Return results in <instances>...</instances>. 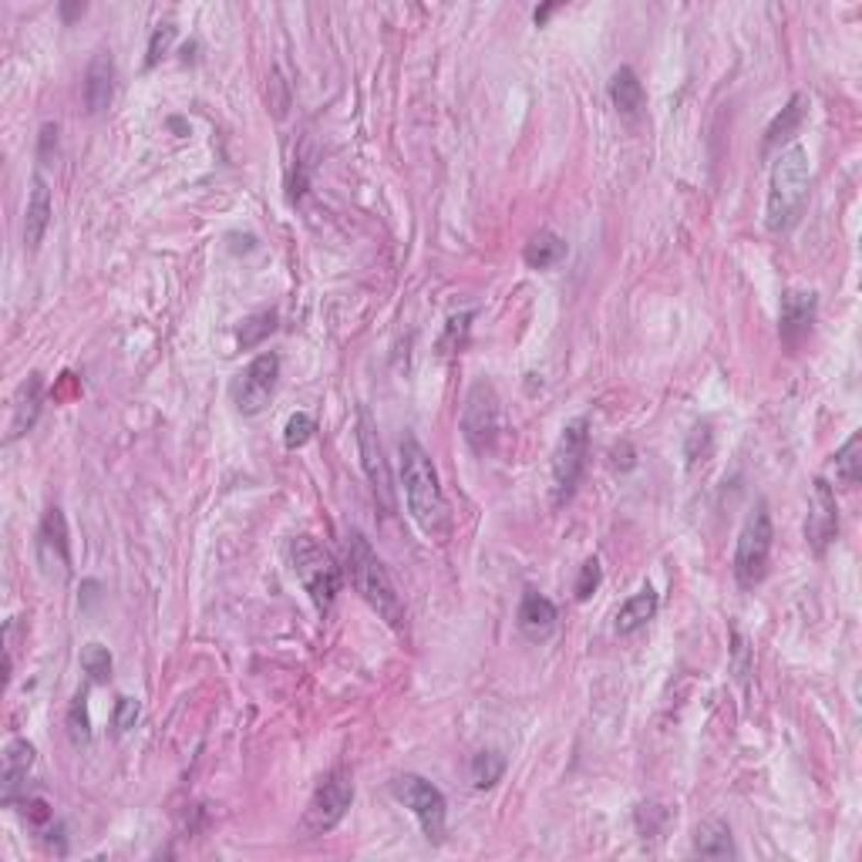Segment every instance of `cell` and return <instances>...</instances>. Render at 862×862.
Here are the masks:
<instances>
[{
	"label": "cell",
	"mask_w": 862,
	"mask_h": 862,
	"mask_svg": "<svg viewBox=\"0 0 862 862\" xmlns=\"http://www.w3.org/2000/svg\"><path fill=\"white\" fill-rule=\"evenodd\" d=\"M313 431H317V421L307 411H297V415H290V421L284 428V445L287 449H303L313 439Z\"/></svg>",
	"instance_id": "30"
},
{
	"label": "cell",
	"mask_w": 862,
	"mask_h": 862,
	"mask_svg": "<svg viewBox=\"0 0 862 862\" xmlns=\"http://www.w3.org/2000/svg\"><path fill=\"white\" fill-rule=\"evenodd\" d=\"M85 11H88V4H81V0H78V4H62V18H65V21H75V18H81Z\"/></svg>",
	"instance_id": "37"
},
{
	"label": "cell",
	"mask_w": 862,
	"mask_h": 862,
	"mask_svg": "<svg viewBox=\"0 0 862 862\" xmlns=\"http://www.w3.org/2000/svg\"><path fill=\"white\" fill-rule=\"evenodd\" d=\"M600 579H604L600 563H597V560H586V563L579 566V579H576V600H589L593 593H597Z\"/></svg>",
	"instance_id": "32"
},
{
	"label": "cell",
	"mask_w": 862,
	"mask_h": 862,
	"mask_svg": "<svg viewBox=\"0 0 862 862\" xmlns=\"http://www.w3.org/2000/svg\"><path fill=\"white\" fill-rule=\"evenodd\" d=\"M135 721H139V700L135 697H119V705H115V731L122 734V731H129V728H135Z\"/></svg>",
	"instance_id": "33"
},
{
	"label": "cell",
	"mask_w": 862,
	"mask_h": 862,
	"mask_svg": "<svg viewBox=\"0 0 862 862\" xmlns=\"http://www.w3.org/2000/svg\"><path fill=\"white\" fill-rule=\"evenodd\" d=\"M819 313V297L813 290H788L782 297V313H778V338L785 347H802V341L813 334Z\"/></svg>",
	"instance_id": "13"
},
{
	"label": "cell",
	"mask_w": 862,
	"mask_h": 862,
	"mask_svg": "<svg viewBox=\"0 0 862 862\" xmlns=\"http://www.w3.org/2000/svg\"><path fill=\"white\" fill-rule=\"evenodd\" d=\"M813 192V166L802 145H788L778 152L772 179H769V206H765V226L772 233H788L808 206Z\"/></svg>",
	"instance_id": "2"
},
{
	"label": "cell",
	"mask_w": 862,
	"mask_h": 862,
	"mask_svg": "<svg viewBox=\"0 0 862 862\" xmlns=\"http://www.w3.org/2000/svg\"><path fill=\"white\" fill-rule=\"evenodd\" d=\"M832 468H836V478L846 485V489H855V485L862 482V435L859 431L836 452Z\"/></svg>",
	"instance_id": "25"
},
{
	"label": "cell",
	"mask_w": 862,
	"mask_h": 862,
	"mask_svg": "<svg viewBox=\"0 0 862 862\" xmlns=\"http://www.w3.org/2000/svg\"><path fill=\"white\" fill-rule=\"evenodd\" d=\"M502 435V401L499 391L478 377L468 388L465 405H462V439L475 455H489Z\"/></svg>",
	"instance_id": "5"
},
{
	"label": "cell",
	"mask_w": 862,
	"mask_h": 862,
	"mask_svg": "<svg viewBox=\"0 0 862 862\" xmlns=\"http://www.w3.org/2000/svg\"><path fill=\"white\" fill-rule=\"evenodd\" d=\"M280 382V357L274 351H263L259 357H253L236 377H233V405L240 415L253 418L259 415L269 398L277 391Z\"/></svg>",
	"instance_id": "10"
},
{
	"label": "cell",
	"mask_w": 862,
	"mask_h": 862,
	"mask_svg": "<svg viewBox=\"0 0 862 862\" xmlns=\"http://www.w3.org/2000/svg\"><path fill=\"white\" fill-rule=\"evenodd\" d=\"M81 667L95 684H104L112 677V654H108V646H101V643L81 646Z\"/></svg>",
	"instance_id": "28"
},
{
	"label": "cell",
	"mask_w": 862,
	"mask_h": 862,
	"mask_svg": "<svg viewBox=\"0 0 862 862\" xmlns=\"http://www.w3.org/2000/svg\"><path fill=\"white\" fill-rule=\"evenodd\" d=\"M112 95H115V62L108 51H98L88 71H85V104L88 112L98 115L104 112L108 104H112Z\"/></svg>",
	"instance_id": "17"
},
{
	"label": "cell",
	"mask_w": 862,
	"mask_h": 862,
	"mask_svg": "<svg viewBox=\"0 0 862 862\" xmlns=\"http://www.w3.org/2000/svg\"><path fill=\"white\" fill-rule=\"evenodd\" d=\"M744 657H748V646H744V640L734 633V674H738L741 681L748 677V661H744Z\"/></svg>",
	"instance_id": "36"
},
{
	"label": "cell",
	"mask_w": 862,
	"mask_h": 862,
	"mask_svg": "<svg viewBox=\"0 0 862 862\" xmlns=\"http://www.w3.org/2000/svg\"><path fill=\"white\" fill-rule=\"evenodd\" d=\"M556 620H560V614H556V604L550 600V597H543V593L539 589H526L522 593V600H519V614H516V623H519V630H522V637L526 640H532V643H539V640H546V637H553V630H556Z\"/></svg>",
	"instance_id": "15"
},
{
	"label": "cell",
	"mask_w": 862,
	"mask_h": 862,
	"mask_svg": "<svg viewBox=\"0 0 862 862\" xmlns=\"http://www.w3.org/2000/svg\"><path fill=\"white\" fill-rule=\"evenodd\" d=\"M54 148H58V125L44 122V125H41V135H37V155H41V158H51Z\"/></svg>",
	"instance_id": "34"
},
{
	"label": "cell",
	"mask_w": 862,
	"mask_h": 862,
	"mask_svg": "<svg viewBox=\"0 0 862 862\" xmlns=\"http://www.w3.org/2000/svg\"><path fill=\"white\" fill-rule=\"evenodd\" d=\"M610 101H614L617 112H620L623 119H630V122L643 115L646 91H643V85H640V78H637L633 68L623 65V68L614 71V78H610Z\"/></svg>",
	"instance_id": "21"
},
{
	"label": "cell",
	"mask_w": 862,
	"mask_h": 862,
	"mask_svg": "<svg viewBox=\"0 0 862 862\" xmlns=\"http://www.w3.org/2000/svg\"><path fill=\"white\" fill-rule=\"evenodd\" d=\"M344 566H347L354 589L377 610V617H382L388 627L401 630L405 627V604L395 589V579L385 570V563L377 560V553L371 550L364 532H357V529H351L344 535Z\"/></svg>",
	"instance_id": "3"
},
{
	"label": "cell",
	"mask_w": 862,
	"mask_h": 862,
	"mask_svg": "<svg viewBox=\"0 0 862 862\" xmlns=\"http://www.w3.org/2000/svg\"><path fill=\"white\" fill-rule=\"evenodd\" d=\"M401 485H405V502L411 519L421 526L424 535L431 539H445L452 532V512H449V499L442 493L439 482V468L431 462V455L424 452V445L415 435H405L401 445Z\"/></svg>",
	"instance_id": "1"
},
{
	"label": "cell",
	"mask_w": 862,
	"mask_h": 862,
	"mask_svg": "<svg viewBox=\"0 0 862 862\" xmlns=\"http://www.w3.org/2000/svg\"><path fill=\"white\" fill-rule=\"evenodd\" d=\"M354 802V778L347 769H334L320 778V785L313 788L307 813H303V829L310 836H323L341 826V819L347 816V808Z\"/></svg>",
	"instance_id": "8"
},
{
	"label": "cell",
	"mask_w": 862,
	"mask_h": 862,
	"mask_svg": "<svg viewBox=\"0 0 862 862\" xmlns=\"http://www.w3.org/2000/svg\"><path fill=\"white\" fill-rule=\"evenodd\" d=\"M37 566L47 579H68L71 573V539L62 506H51L37 529Z\"/></svg>",
	"instance_id": "11"
},
{
	"label": "cell",
	"mask_w": 862,
	"mask_h": 862,
	"mask_svg": "<svg viewBox=\"0 0 862 862\" xmlns=\"http://www.w3.org/2000/svg\"><path fill=\"white\" fill-rule=\"evenodd\" d=\"M290 563H294L300 586L307 589V597L313 600V607L331 610L341 593V583H344V573H341L334 553L313 535H297L290 543Z\"/></svg>",
	"instance_id": "4"
},
{
	"label": "cell",
	"mask_w": 862,
	"mask_h": 862,
	"mask_svg": "<svg viewBox=\"0 0 862 862\" xmlns=\"http://www.w3.org/2000/svg\"><path fill=\"white\" fill-rule=\"evenodd\" d=\"M694 852H697V855H705V859H728V855H738L728 822H721V819L700 822L697 832H694Z\"/></svg>",
	"instance_id": "22"
},
{
	"label": "cell",
	"mask_w": 862,
	"mask_h": 862,
	"mask_svg": "<svg viewBox=\"0 0 862 862\" xmlns=\"http://www.w3.org/2000/svg\"><path fill=\"white\" fill-rule=\"evenodd\" d=\"M68 734L75 744H88L91 741V721H88V697L75 694L71 708H68Z\"/></svg>",
	"instance_id": "29"
},
{
	"label": "cell",
	"mask_w": 862,
	"mask_h": 862,
	"mask_svg": "<svg viewBox=\"0 0 862 862\" xmlns=\"http://www.w3.org/2000/svg\"><path fill=\"white\" fill-rule=\"evenodd\" d=\"M41 405H44V377L34 371L27 374L21 388L14 391V401H11V424H8V442H18L21 435L37 424L41 418Z\"/></svg>",
	"instance_id": "16"
},
{
	"label": "cell",
	"mask_w": 862,
	"mask_h": 862,
	"mask_svg": "<svg viewBox=\"0 0 862 862\" xmlns=\"http://www.w3.org/2000/svg\"><path fill=\"white\" fill-rule=\"evenodd\" d=\"M357 449H361V462H364V472L371 478V489L374 496L382 499L385 512H395V489H391V472H388V462H385V449H382V439H377V428L371 421V411L361 408L357 411Z\"/></svg>",
	"instance_id": "12"
},
{
	"label": "cell",
	"mask_w": 862,
	"mask_h": 862,
	"mask_svg": "<svg viewBox=\"0 0 862 862\" xmlns=\"http://www.w3.org/2000/svg\"><path fill=\"white\" fill-rule=\"evenodd\" d=\"M563 256H566V240L556 236L553 230H539V233L526 243V250H522V259H526V266H532V269H550V266H556Z\"/></svg>",
	"instance_id": "24"
},
{
	"label": "cell",
	"mask_w": 862,
	"mask_h": 862,
	"mask_svg": "<svg viewBox=\"0 0 862 862\" xmlns=\"http://www.w3.org/2000/svg\"><path fill=\"white\" fill-rule=\"evenodd\" d=\"M553 11H556V4H546V8H535V11H532V21H535V24H546V18H550Z\"/></svg>",
	"instance_id": "38"
},
{
	"label": "cell",
	"mask_w": 862,
	"mask_h": 862,
	"mask_svg": "<svg viewBox=\"0 0 862 862\" xmlns=\"http://www.w3.org/2000/svg\"><path fill=\"white\" fill-rule=\"evenodd\" d=\"M277 331V310H259V313H250L243 323H240V331H236V344L243 347V351H250V347H256V344H263L269 334Z\"/></svg>",
	"instance_id": "26"
},
{
	"label": "cell",
	"mask_w": 862,
	"mask_h": 862,
	"mask_svg": "<svg viewBox=\"0 0 862 862\" xmlns=\"http://www.w3.org/2000/svg\"><path fill=\"white\" fill-rule=\"evenodd\" d=\"M772 539H775V529H772L769 506L759 502L748 512V519L738 532V550H734V576L744 589L765 579L769 560H772Z\"/></svg>",
	"instance_id": "6"
},
{
	"label": "cell",
	"mask_w": 862,
	"mask_h": 862,
	"mask_svg": "<svg viewBox=\"0 0 862 862\" xmlns=\"http://www.w3.org/2000/svg\"><path fill=\"white\" fill-rule=\"evenodd\" d=\"M586 455H589V421L573 418L553 452V506H566L576 496V485L586 472Z\"/></svg>",
	"instance_id": "7"
},
{
	"label": "cell",
	"mask_w": 862,
	"mask_h": 862,
	"mask_svg": "<svg viewBox=\"0 0 862 862\" xmlns=\"http://www.w3.org/2000/svg\"><path fill=\"white\" fill-rule=\"evenodd\" d=\"M51 216H54V206H51V189L44 183V176H34L31 183V196H27V209H24V246L27 250H37L47 226H51Z\"/></svg>",
	"instance_id": "19"
},
{
	"label": "cell",
	"mask_w": 862,
	"mask_h": 862,
	"mask_svg": "<svg viewBox=\"0 0 862 862\" xmlns=\"http://www.w3.org/2000/svg\"><path fill=\"white\" fill-rule=\"evenodd\" d=\"M391 792L401 805L411 808V816L418 819L421 832L428 842H442L445 839V816H449V802L442 788H435L421 775H398L391 782Z\"/></svg>",
	"instance_id": "9"
},
{
	"label": "cell",
	"mask_w": 862,
	"mask_h": 862,
	"mask_svg": "<svg viewBox=\"0 0 862 862\" xmlns=\"http://www.w3.org/2000/svg\"><path fill=\"white\" fill-rule=\"evenodd\" d=\"M502 775H506V759L499 751H478L468 765V778L475 788H493Z\"/></svg>",
	"instance_id": "27"
},
{
	"label": "cell",
	"mask_w": 862,
	"mask_h": 862,
	"mask_svg": "<svg viewBox=\"0 0 862 862\" xmlns=\"http://www.w3.org/2000/svg\"><path fill=\"white\" fill-rule=\"evenodd\" d=\"M657 610H661V597L654 593V586H640L633 597L617 610V633L620 637H630V633H637V630H643L646 623H651L654 617H657Z\"/></svg>",
	"instance_id": "20"
},
{
	"label": "cell",
	"mask_w": 862,
	"mask_h": 862,
	"mask_svg": "<svg viewBox=\"0 0 862 862\" xmlns=\"http://www.w3.org/2000/svg\"><path fill=\"white\" fill-rule=\"evenodd\" d=\"M37 751L27 738H11L4 744V769H0V788H4V802L11 805L21 792V785L27 782V772L34 769Z\"/></svg>",
	"instance_id": "18"
},
{
	"label": "cell",
	"mask_w": 862,
	"mask_h": 862,
	"mask_svg": "<svg viewBox=\"0 0 862 862\" xmlns=\"http://www.w3.org/2000/svg\"><path fill=\"white\" fill-rule=\"evenodd\" d=\"M805 112H808V98L798 91V95H792V101L782 108V112L775 115V122L769 125V132H765V148L772 152L775 145H782V142H788L798 129H802V122H805Z\"/></svg>",
	"instance_id": "23"
},
{
	"label": "cell",
	"mask_w": 862,
	"mask_h": 862,
	"mask_svg": "<svg viewBox=\"0 0 862 862\" xmlns=\"http://www.w3.org/2000/svg\"><path fill=\"white\" fill-rule=\"evenodd\" d=\"M24 816L41 826V822H51V808H47L44 798H27V802H24Z\"/></svg>",
	"instance_id": "35"
},
{
	"label": "cell",
	"mask_w": 862,
	"mask_h": 862,
	"mask_svg": "<svg viewBox=\"0 0 862 862\" xmlns=\"http://www.w3.org/2000/svg\"><path fill=\"white\" fill-rule=\"evenodd\" d=\"M839 532V509H836V493L826 478H816V493H813V516L805 522V539L808 546L816 550V556L826 553V546Z\"/></svg>",
	"instance_id": "14"
},
{
	"label": "cell",
	"mask_w": 862,
	"mask_h": 862,
	"mask_svg": "<svg viewBox=\"0 0 862 862\" xmlns=\"http://www.w3.org/2000/svg\"><path fill=\"white\" fill-rule=\"evenodd\" d=\"M173 41H176V27L166 21V24H158L155 31H152V37H148V54H145V68H155L162 58H166L169 54V47H173Z\"/></svg>",
	"instance_id": "31"
}]
</instances>
